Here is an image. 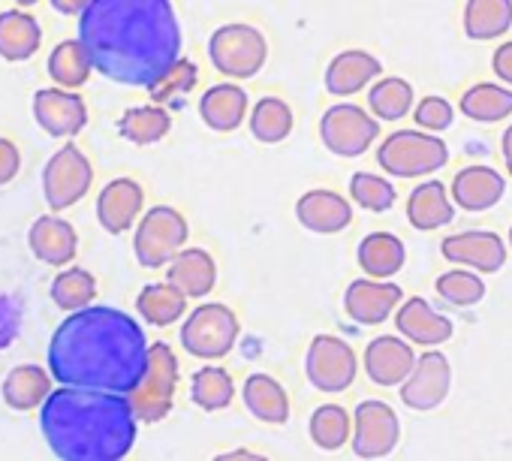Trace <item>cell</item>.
<instances>
[{
	"label": "cell",
	"mask_w": 512,
	"mask_h": 461,
	"mask_svg": "<svg viewBox=\"0 0 512 461\" xmlns=\"http://www.w3.org/2000/svg\"><path fill=\"white\" fill-rule=\"evenodd\" d=\"M76 40L100 76L130 88H151L181 58L172 0H91Z\"/></svg>",
	"instance_id": "6da1fadb"
},
{
	"label": "cell",
	"mask_w": 512,
	"mask_h": 461,
	"mask_svg": "<svg viewBox=\"0 0 512 461\" xmlns=\"http://www.w3.org/2000/svg\"><path fill=\"white\" fill-rule=\"evenodd\" d=\"M148 341L142 326L106 305L73 311L52 335L49 374L61 386L130 395L142 380Z\"/></svg>",
	"instance_id": "7a4b0ae2"
},
{
	"label": "cell",
	"mask_w": 512,
	"mask_h": 461,
	"mask_svg": "<svg viewBox=\"0 0 512 461\" xmlns=\"http://www.w3.org/2000/svg\"><path fill=\"white\" fill-rule=\"evenodd\" d=\"M40 428L61 461H124L136 443L127 395L61 386L40 404Z\"/></svg>",
	"instance_id": "3957f363"
},
{
	"label": "cell",
	"mask_w": 512,
	"mask_h": 461,
	"mask_svg": "<svg viewBox=\"0 0 512 461\" xmlns=\"http://www.w3.org/2000/svg\"><path fill=\"white\" fill-rule=\"evenodd\" d=\"M377 163L392 178H425L449 163V148L434 133L395 130L377 148Z\"/></svg>",
	"instance_id": "277c9868"
},
{
	"label": "cell",
	"mask_w": 512,
	"mask_h": 461,
	"mask_svg": "<svg viewBox=\"0 0 512 461\" xmlns=\"http://www.w3.org/2000/svg\"><path fill=\"white\" fill-rule=\"evenodd\" d=\"M175 386H178V359H175L172 347L166 341L148 344V362H145L142 380L127 395L136 422L154 425V422L166 419V413L172 410Z\"/></svg>",
	"instance_id": "5b68a950"
},
{
	"label": "cell",
	"mask_w": 512,
	"mask_h": 461,
	"mask_svg": "<svg viewBox=\"0 0 512 461\" xmlns=\"http://www.w3.org/2000/svg\"><path fill=\"white\" fill-rule=\"evenodd\" d=\"M208 58L211 67L226 79H253L269 61V43L253 25H223L208 40Z\"/></svg>",
	"instance_id": "8992f818"
},
{
	"label": "cell",
	"mask_w": 512,
	"mask_h": 461,
	"mask_svg": "<svg viewBox=\"0 0 512 461\" xmlns=\"http://www.w3.org/2000/svg\"><path fill=\"white\" fill-rule=\"evenodd\" d=\"M190 239L184 214L172 205H154L136 220L133 251L142 269H163Z\"/></svg>",
	"instance_id": "52a82bcc"
},
{
	"label": "cell",
	"mask_w": 512,
	"mask_h": 461,
	"mask_svg": "<svg viewBox=\"0 0 512 461\" xmlns=\"http://www.w3.org/2000/svg\"><path fill=\"white\" fill-rule=\"evenodd\" d=\"M241 323L232 308L205 302L181 323V347L196 359H223L238 341Z\"/></svg>",
	"instance_id": "ba28073f"
},
{
	"label": "cell",
	"mask_w": 512,
	"mask_h": 461,
	"mask_svg": "<svg viewBox=\"0 0 512 461\" xmlns=\"http://www.w3.org/2000/svg\"><path fill=\"white\" fill-rule=\"evenodd\" d=\"M377 136L380 121L356 103L329 106L320 121V139L338 157H362L377 142Z\"/></svg>",
	"instance_id": "9c48e42d"
},
{
	"label": "cell",
	"mask_w": 512,
	"mask_h": 461,
	"mask_svg": "<svg viewBox=\"0 0 512 461\" xmlns=\"http://www.w3.org/2000/svg\"><path fill=\"white\" fill-rule=\"evenodd\" d=\"M94 184V166L85 157L82 148L64 145L52 154V160L43 169V193L52 211H64L76 205Z\"/></svg>",
	"instance_id": "30bf717a"
},
{
	"label": "cell",
	"mask_w": 512,
	"mask_h": 461,
	"mask_svg": "<svg viewBox=\"0 0 512 461\" xmlns=\"http://www.w3.org/2000/svg\"><path fill=\"white\" fill-rule=\"evenodd\" d=\"M305 371H308L311 386H317L320 392L338 395L353 386L359 374V359H356V350L344 338L317 335L308 347Z\"/></svg>",
	"instance_id": "8fae6325"
},
{
	"label": "cell",
	"mask_w": 512,
	"mask_h": 461,
	"mask_svg": "<svg viewBox=\"0 0 512 461\" xmlns=\"http://www.w3.org/2000/svg\"><path fill=\"white\" fill-rule=\"evenodd\" d=\"M353 452L359 458H386L401 440V419L386 401H362L353 413Z\"/></svg>",
	"instance_id": "7c38bea8"
},
{
	"label": "cell",
	"mask_w": 512,
	"mask_h": 461,
	"mask_svg": "<svg viewBox=\"0 0 512 461\" xmlns=\"http://www.w3.org/2000/svg\"><path fill=\"white\" fill-rule=\"evenodd\" d=\"M452 389V365L440 350H428L416 356L413 371L401 383V401L410 410H434L449 398Z\"/></svg>",
	"instance_id": "4fadbf2b"
},
{
	"label": "cell",
	"mask_w": 512,
	"mask_h": 461,
	"mask_svg": "<svg viewBox=\"0 0 512 461\" xmlns=\"http://www.w3.org/2000/svg\"><path fill=\"white\" fill-rule=\"evenodd\" d=\"M34 118L49 136L67 139V136H79L85 130L88 106L70 88H43L34 94Z\"/></svg>",
	"instance_id": "5bb4252c"
},
{
	"label": "cell",
	"mask_w": 512,
	"mask_h": 461,
	"mask_svg": "<svg viewBox=\"0 0 512 461\" xmlns=\"http://www.w3.org/2000/svg\"><path fill=\"white\" fill-rule=\"evenodd\" d=\"M440 254L449 263H458L482 275H494L506 266V245L497 233H488V229H470V233L443 239Z\"/></svg>",
	"instance_id": "9a60e30c"
},
{
	"label": "cell",
	"mask_w": 512,
	"mask_h": 461,
	"mask_svg": "<svg viewBox=\"0 0 512 461\" xmlns=\"http://www.w3.org/2000/svg\"><path fill=\"white\" fill-rule=\"evenodd\" d=\"M401 299H404V293L398 284L377 281V278H359L344 293V311L359 326H380L395 314Z\"/></svg>",
	"instance_id": "2e32d148"
},
{
	"label": "cell",
	"mask_w": 512,
	"mask_h": 461,
	"mask_svg": "<svg viewBox=\"0 0 512 461\" xmlns=\"http://www.w3.org/2000/svg\"><path fill=\"white\" fill-rule=\"evenodd\" d=\"M142 208H145V190L133 178H112L97 196V220L109 236H121L130 226H136Z\"/></svg>",
	"instance_id": "e0dca14e"
},
{
	"label": "cell",
	"mask_w": 512,
	"mask_h": 461,
	"mask_svg": "<svg viewBox=\"0 0 512 461\" xmlns=\"http://www.w3.org/2000/svg\"><path fill=\"white\" fill-rule=\"evenodd\" d=\"M296 217L305 229H311L317 236H335L353 223V205L341 193L317 187L299 196Z\"/></svg>",
	"instance_id": "ac0fdd59"
},
{
	"label": "cell",
	"mask_w": 512,
	"mask_h": 461,
	"mask_svg": "<svg viewBox=\"0 0 512 461\" xmlns=\"http://www.w3.org/2000/svg\"><path fill=\"white\" fill-rule=\"evenodd\" d=\"M28 245H31V251H34V257L40 263L64 269V266H70L76 260L79 236H76V226L70 220L55 217V214H43L31 226Z\"/></svg>",
	"instance_id": "d6986e66"
},
{
	"label": "cell",
	"mask_w": 512,
	"mask_h": 461,
	"mask_svg": "<svg viewBox=\"0 0 512 461\" xmlns=\"http://www.w3.org/2000/svg\"><path fill=\"white\" fill-rule=\"evenodd\" d=\"M413 362H416L413 347L398 335H380L365 347V374L371 383L383 389L401 386L413 371Z\"/></svg>",
	"instance_id": "ffe728a7"
},
{
	"label": "cell",
	"mask_w": 512,
	"mask_h": 461,
	"mask_svg": "<svg viewBox=\"0 0 512 461\" xmlns=\"http://www.w3.org/2000/svg\"><path fill=\"white\" fill-rule=\"evenodd\" d=\"M395 326L404 341L419 347H440L452 338V320L437 314L422 296H410L395 308Z\"/></svg>",
	"instance_id": "44dd1931"
},
{
	"label": "cell",
	"mask_w": 512,
	"mask_h": 461,
	"mask_svg": "<svg viewBox=\"0 0 512 461\" xmlns=\"http://www.w3.org/2000/svg\"><path fill=\"white\" fill-rule=\"evenodd\" d=\"M506 193V178L491 166H464L452 178V202L464 211H488Z\"/></svg>",
	"instance_id": "7402d4cb"
},
{
	"label": "cell",
	"mask_w": 512,
	"mask_h": 461,
	"mask_svg": "<svg viewBox=\"0 0 512 461\" xmlns=\"http://www.w3.org/2000/svg\"><path fill=\"white\" fill-rule=\"evenodd\" d=\"M166 281L187 299H205L217 284V263L202 248H181L166 263Z\"/></svg>",
	"instance_id": "603a6c76"
},
{
	"label": "cell",
	"mask_w": 512,
	"mask_h": 461,
	"mask_svg": "<svg viewBox=\"0 0 512 461\" xmlns=\"http://www.w3.org/2000/svg\"><path fill=\"white\" fill-rule=\"evenodd\" d=\"M380 73H383V64L371 52L347 49L332 58L326 70V91L335 97H353L362 88H368L374 79H380Z\"/></svg>",
	"instance_id": "cb8c5ba5"
},
{
	"label": "cell",
	"mask_w": 512,
	"mask_h": 461,
	"mask_svg": "<svg viewBox=\"0 0 512 461\" xmlns=\"http://www.w3.org/2000/svg\"><path fill=\"white\" fill-rule=\"evenodd\" d=\"M247 91L241 85H232V82H220L214 88H208L199 100V115L205 121L208 130L214 133H232L244 124V115H247Z\"/></svg>",
	"instance_id": "d4e9b609"
},
{
	"label": "cell",
	"mask_w": 512,
	"mask_h": 461,
	"mask_svg": "<svg viewBox=\"0 0 512 461\" xmlns=\"http://www.w3.org/2000/svg\"><path fill=\"white\" fill-rule=\"evenodd\" d=\"M452 217H455V202L449 199L446 184L437 181V178L419 184V187L407 196V220H410L413 229L431 233V229L449 226Z\"/></svg>",
	"instance_id": "484cf974"
},
{
	"label": "cell",
	"mask_w": 512,
	"mask_h": 461,
	"mask_svg": "<svg viewBox=\"0 0 512 461\" xmlns=\"http://www.w3.org/2000/svg\"><path fill=\"white\" fill-rule=\"evenodd\" d=\"M241 398H244V407H247L256 419H260V422L284 425V422L290 419V395H287V389H284L272 374L253 371V374L244 380Z\"/></svg>",
	"instance_id": "4316f807"
},
{
	"label": "cell",
	"mask_w": 512,
	"mask_h": 461,
	"mask_svg": "<svg viewBox=\"0 0 512 461\" xmlns=\"http://www.w3.org/2000/svg\"><path fill=\"white\" fill-rule=\"evenodd\" d=\"M40 46H43V28L31 13L25 10L0 13V58L19 64L34 58Z\"/></svg>",
	"instance_id": "83f0119b"
},
{
	"label": "cell",
	"mask_w": 512,
	"mask_h": 461,
	"mask_svg": "<svg viewBox=\"0 0 512 461\" xmlns=\"http://www.w3.org/2000/svg\"><path fill=\"white\" fill-rule=\"evenodd\" d=\"M362 272L368 278L377 281H389L392 275H398L407 263V251L404 242L392 233H371L359 242V254H356Z\"/></svg>",
	"instance_id": "f1b7e54d"
},
{
	"label": "cell",
	"mask_w": 512,
	"mask_h": 461,
	"mask_svg": "<svg viewBox=\"0 0 512 461\" xmlns=\"http://www.w3.org/2000/svg\"><path fill=\"white\" fill-rule=\"evenodd\" d=\"M512 28V0H467L464 34L476 43L503 37Z\"/></svg>",
	"instance_id": "f546056e"
},
{
	"label": "cell",
	"mask_w": 512,
	"mask_h": 461,
	"mask_svg": "<svg viewBox=\"0 0 512 461\" xmlns=\"http://www.w3.org/2000/svg\"><path fill=\"white\" fill-rule=\"evenodd\" d=\"M4 401L13 410H34L52 392V374L40 365H16L4 380Z\"/></svg>",
	"instance_id": "4dcf8cb0"
},
{
	"label": "cell",
	"mask_w": 512,
	"mask_h": 461,
	"mask_svg": "<svg viewBox=\"0 0 512 461\" xmlns=\"http://www.w3.org/2000/svg\"><path fill=\"white\" fill-rule=\"evenodd\" d=\"M136 311L148 326H172L184 317L187 311V296L172 287L169 281L163 284H148L136 296Z\"/></svg>",
	"instance_id": "1f68e13d"
},
{
	"label": "cell",
	"mask_w": 512,
	"mask_h": 461,
	"mask_svg": "<svg viewBox=\"0 0 512 461\" xmlns=\"http://www.w3.org/2000/svg\"><path fill=\"white\" fill-rule=\"evenodd\" d=\"M172 130V115L160 106H133L118 118V133L133 145H154Z\"/></svg>",
	"instance_id": "d6a6232c"
},
{
	"label": "cell",
	"mask_w": 512,
	"mask_h": 461,
	"mask_svg": "<svg viewBox=\"0 0 512 461\" xmlns=\"http://www.w3.org/2000/svg\"><path fill=\"white\" fill-rule=\"evenodd\" d=\"M458 109L470 121L497 124V121H503V118L512 115V91L509 88H500V85H491V82H482V85H473V88L464 91Z\"/></svg>",
	"instance_id": "836d02e7"
},
{
	"label": "cell",
	"mask_w": 512,
	"mask_h": 461,
	"mask_svg": "<svg viewBox=\"0 0 512 461\" xmlns=\"http://www.w3.org/2000/svg\"><path fill=\"white\" fill-rule=\"evenodd\" d=\"M293 109L281 97H263L250 109V133L253 139H260L266 145H278L293 133Z\"/></svg>",
	"instance_id": "e575fe53"
},
{
	"label": "cell",
	"mask_w": 512,
	"mask_h": 461,
	"mask_svg": "<svg viewBox=\"0 0 512 461\" xmlns=\"http://www.w3.org/2000/svg\"><path fill=\"white\" fill-rule=\"evenodd\" d=\"M46 67H49L52 82H58V88H70V91H79V88L91 79V73H94L91 58H88V52L82 49L79 40H64V43H58V46L52 49Z\"/></svg>",
	"instance_id": "d590c367"
},
{
	"label": "cell",
	"mask_w": 512,
	"mask_h": 461,
	"mask_svg": "<svg viewBox=\"0 0 512 461\" xmlns=\"http://www.w3.org/2000/svg\"><path fill=\"white\" fill-rule=\"evenodd\" d=\"M368 109L377 121H401L413 109V85L398 76L374 82L368 91Z\"/></svg>",
	"instance_id": "8d00e7d4"
},
{
	"label": "cell",
	"mask_w": 512,
	"mask_h": 461,
	"mask_svg": "<svg viewBox=\"0 0 512 461\" xmlns=\"http://www.w3.org/2000/svg\"><path fill=\"white\" fill-rule=\"evenodd\" d=\"M350 431H353V416L341 404H323L311 413L308 434L326 452H335L344 443H350Z\"/></svg>",
	"instance_id": "74e56055"
},
{
	"label": "cell",
	"mask_w": 512,
	"mask_h": 461,
	"mask_svg": "<svg viewBox=\"0 0 512 461\" xmlns=\"http://www.w3.org/2000/svg\"><path fill=\"white\" fill-rule=\"evenodd\" d=\"M190 398L196 407L214 413V410H226L235 398V383L229 377V371L217 368V365H208L202 371L193 374V383H190Z\"/></svg>",
	"instance_id": "f35d334b"
},
{
	"label": "cell",
	"mask_w": 512,
	"mask_h": 461,
	"mask_svg": "<svg viewBox=\"0 0 512 461\" xmlns=\"http://www.w3.org/2000/svg\"><path fill=\"white\" fill-rule=\"evenodd\" d=\"M52 299L67 314L82 311L97 299V278L88 269H64L52 281Z\"/></svg>",
	"instance_id": "ab89813d"
},
{
	"label": "cell",
	"mask_w": 512,
	"mask_h": 461,
	"mask_svg": "<svg viewBox=\"0 0 512 461\" xmlns=\"http://www.w3.org/2000/svg\"><path fill=\"white\" fill-rule=\"evenodd\" d=\"M434 290L440 293L443 302L455 308H473L485 299V281L473 275V269H452L437 278Z\"/></svg>",
	"instance_id": "60d3db41"
},
{
	"label": "cell",
	"mask_w": 512,
	"mask_h": 461,
	"mask_svg": "<svg viewBox=\"0 0 512 461\" xmlns=\"http://www.w3.org/2000/svg\"><path fill=\"white\" fill-rule=\"evenodd\" d=\"M350 196L356 205H362L365 211H374V214H383L395 205V187L389 178H380L374 172H356L350 178Z\"/></svg>",
	"instance_id": "b9f144b4"
},
{
	"label": "cell",
	"mask_w": 512,
	"mask_h": 461,
	"mask_svg": "<svg viewBox=\"0 0 512 461\" xmlns=\"http://www.w3.org/2000/svg\"><path fill=\"white\" fill-rule=\"evenodd\" d=\"M196 79H199V70H196V64L193 61H187V58H178L151 88H148V94H151V100L154 103H175V100H181L184 94H190L193 88H196Z\"/></svg>",
	"instance_id": "7bdbcfd3"
},
{
	"label": "cell",
	"mask_w": 512,
	"mask_h": 461,
	"mask_svg": "<svg viewBox=\"0 0 512 461\" xmlns=\"http://www.w3.org/2000/svg\"><path fill=\"white\" fill-rule=\"evenodd\" d=\"M413 118H416V124L422 127V130H431V133H443V130H449L452 127V121H455V109H452V103L449 100H443V97H422L419 100V106L413 109Z\"/></svg>",
	"instance_id": "ee69618b"
},
{
	"label": "cell",
	"mask_w": 512,
	"mask_h": 461,
	"mask_svg": "<svg viewBox=\"0 0 512 461\" xmlns=\"http://www.w3.org/2000/svg\"><path fill=\"white\" fill-rule=\"evenodd\" d=\"M22 326V305L13 296H0V350H7Z\"/></svg>",
	"instance_id": "f6af8a7d"
},
{
	"label": "cell",
	"mask_w": 512,
	"mask_h": 461,
	"mask_svg": "<svg viewBox=\"0 0 512 461\" xmlns=\"http://www.w3.org/2000/svg\"><path fill=\"white\" fill-rule=\"evenodd\" d=\"M19 169H22V154H19L16 142L0 136V187L10 184L19 175Z\"/></svg>",
	"instance_id": "bcb514c9"
},
{
	"label": "cell",
	"mask_w": 512,
	"mask_h": 461,
	"mask_svg": "<svg viewBox=\"0 0 512 461\" xmlns=\"http://www.w3.org/2000/svg\"><path fill=\"white\" fill-rule=\"evenodd\" d=\"M491 70H494V76H497L500 82L512 85V40L503 43V46H497V52H494V58H491Z\"/></svg>",
	"instance_id": "7dc6e473"
},
{
	"label": "cell",
	"mask_w": 512,
	"mask_h": 461,
	"mask_svg": "<svg viewBox=\"0 0 512 461\" xmlns=\"http://www.w3.org/2000/svg\"><path fill=\"white\" fill-rule=\"evenodd\" d=\"M211 461H269V458L260 452H250V449H229V452L214 455Z\"/></svg>",
	"instance_id": "c3c4849f"
},
{
	"label": "cell",
	"mask_w": 512,
	"mask_h": 461,
	"mask_svg": "<svg viewBox=\"0 0 512 461\" xmlns=\"http://www.w3.org/2000/svg\"><path fill=\"white\" fill-rule=\"evenodd\" d=\"M52 10H58L61 16H79L91 0H49Z\"/></svg>",
	"instance_id": "681fc988"
},
{
	"label": "cell",
	"mask_w": 512,
	"mask_h": 461,
	"mask_svg": "<svg viewBox=\"0 0 512 461\" xmlns=\"http://www.w3.org/2000/svg\"><path fill=\"white\" fill-rule=\"evenodd\" d=\"M500 151H503V166L506 172L512 175V124L503 130V139H500Z\"/></svg>",
	"instance_id": "f907efd6"
},
{
	"label": "cell",
	"mask_w": 512,
	"mask_h": 461,
	"mask_svg": "<svg viewBox=\"0 0 512 461\" xmlns=\"http://www.w3.org/2000/svg\"><path fill=\"white\" fill-rule=\"evenodd\" d=\"M16 4H19L22 10H28V7H34V4H40V0H16Z\"/></svg>",
	"instance_id": "816d5d0a"
},
{
	"label": "cell",
	"mask_w": 512,
	"mask_h": 461,
	"mask_svg": "<svg viewBox=\"0 0 512 461\" xmlns=\"http://www.w3.org/2000/svg\"><path fill=\"white\" fill-rule=\"evenodd\" d=\"M509 248H512V226H509Z\"/></svg>",
	"instance_id": "f5cc1de1"
}]
</instances>
